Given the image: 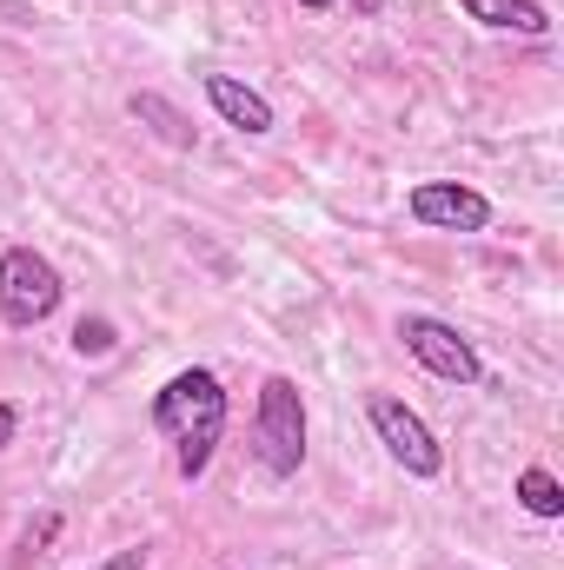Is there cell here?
<instances>
[{"instance_id": "6da1fadb", "label": "cell", "mask_w": 564, "mask_h": 570, "mask_svg": "<svg viewBox=\"0 0 564 570\" xmlns=\"http://www.w3.org/2000/svg\"><path fill=\"white\" fill-rule=\"evenodd\" d=\"M153 431L173 444V471L193 484L206 478L220 438H226V385L206 372V365H186L173 372L159 392H153Z\"/></svg>"}, {"instance_id": "7a4b0ae2", "label": "cell", "mask_w": 564, "mask_h": 570, "mask_svg": "<svg viewBox=\"0 0 564 570\" xmlns=\"http://www.w3.org/2000/svg\"><path fill=\"white\" fill-rule=\"evenodd\" d=\"M253 458H260V471L266 478H292L299 464H305V399H299V385L273 372L266 385H260V412H253Z\"/></svg>"}, {"instance_id": "3957f363", "label": "cell", "mask_w": 564, "mask_h": 570, "mask_svg": "<svg viewBox=\"0 0 564 570\" xmlns=\"http://www.w3.org/2000/svg\"><path fill=\"white\" fill-rule=\"evenodd\" d=\"M60 298H67V285H60V266L47 253H33V246H7L0 253V318L13 332L47 325L60 312Z\"/></svg>"}, {"instance_id": "277c9868", "label": "cell", "mask_w": 564, "mask_h": 570, "mask_svg": "<svg viewBox=\"0 0 564 570\" xmlns=\"http://www.w3.org/2000/svg\"><path fill=\"white\" fill-rule=\"evenodd\" d=\"M399 338H406V352L419 358L431 379H445V385H485V358H478V345L458 325H445L431 312H406Z\"/></svg>"}, {"instance_id": "5b68a950", "label": "cell", "mask_w": 564, "mask_h": 570, "mask_svg": "<svg viewBox=\"0 0 564 570\" xmlns=\"http://www.w3.org/2000/svg\"><path fill=\"white\" fill-rule=\"evenodd\" d=\"M366 419H372L379 444H386V458H392L406 478H438V471H445V451H438V438H431V425H425L406 399H392V392H372Z\"/></svg>"}, {"instance_id": "8992f818", "label": "cell", "mask_w": 564, "mask_h": 570, "mask_svg": "<svg viewBox=\"0 0 564 570\" xmlns=\"http://www.w3.org/2000/svg\"><path fill=\"white\" fill-rule=\"evenodd\" d=\"M406 213L431 233H485L492 226V199L465 179H419L406 193Z\"/></svg>"}, {"instance_id": "52a82bcc", "label": "cell", "mask_w": 564, "mask_h": 570, "mask_svg": "<svg viewBox=\"0 0 564 570\" xmlns=\"http://www.w3.org/2000/svg\"><path fill=\"white\" fill-rule=\"evenodd\" d=\"M206 100H213V114L226 120V127H240V134H273V100L266 94H253L246 80H233V73H206Z\"/></svg>"}, {"instance_id": "ba28073f", "label": "cell", "mask_w": 564, "mask_h": 570, "mask_svg": "<svg viewBox=\"0 0 564 570\" xmlns=\"http://www.w3.org/2000/svg\"><path fill=\"white\" fill-rule=\"evenodd\" d=\"M478 27H492V33H552V13L538 7V0H458Z\"/></svg>"}, {"instance_id": "9c48e42d", "label": "cell", "mask_w": 564, "mask_h": 570, "mask_svg": "<svg viewBox=\"0 0 564 570\" xmlns=\"http://www.w3.org/2000/svg\"><path fill=\"white\" fill-rule=\"evenodd\" d=\"M127 114L140 120V127H153V140H166V146H193V120L173 107V100H159V94H134L127 100Z\"/></svg>"}, {"instance_id": "30bf717a", "label": "cell", "mask_w": 564, "mask_h": 570, "mask_svg": "<svg viewBox=\"0 0 564 570\" xmlns=\"http://www.w3.org/2000/svg\"><path fill=\"white\" fill-rule=\"evenodd\" d=\"M518 504L532 511V518H564V484L545 471V464H532V471H518Z\"/></svg>"}, {"instance_id": "8fae6325", "label": "cell", "mask_w": 564, "mask_h": 570, "mask_svg": "<svg viewBox=\"0 0 564 570\" xmlns=\"http://www.w3.org/2000/svg\"><path fill=\"white\" fill-rule=\"evenodd\" d=\"M114 345H120V332H114L107 318H80V325H74V352H80V358H107Z\"/></svg>"}, {"instance_id": "7c38bea8", "label": "cell", "mask_w": 564, "mask_h": 570, "mask_svg": "<svg viewBox=\"0 0 564 570\" xmlns=\"http://www.w3.org/2000/svg\"><path fill=\"white\" fill-rule=\"evenodd\" d=\"M87 570H146V544H134V551H114V558H100V564Z\"/></svg>"}, {"instance_id": "4fadbf2b", "label": "cell", "mask_w": 564, "mask_h": 570, "mask_svg": "<svg viewBox=\"0 0 564 570\" xmlns=\"http://www.w3.org/2000/svg\"><path fill=\"white\" fill-rule=\"evenodd\" d=\"M13 431H20V405H13V399H0V451L13 444Z\"/></svg>"}, {"instance_id": "5bb4252c", "label": "cell", "mask_w": 564, "mask_h": 570, "mask_svg": "<svg viewBox=\"0 0 564 570\" xmlns=\"http://www.w3.org/2000/svg\"><path fill=\"white\" fill-rule=\"evenodd\" d=\"M299 7H305V13H332L339 0H299Z\"/></svg>"}]
</instances>
